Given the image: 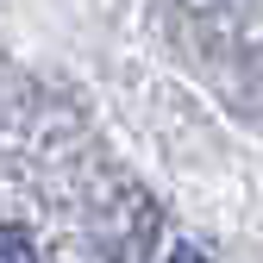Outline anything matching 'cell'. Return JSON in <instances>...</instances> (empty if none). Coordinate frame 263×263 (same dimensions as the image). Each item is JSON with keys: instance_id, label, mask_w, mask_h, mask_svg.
I'll use <instances>...</instances> for the list:
<instances>
[{"instance_id": "obj_1", "label": "cell", "mask_w": 263, "mask_h": 263, "mask_svg": "<svg viewBox=\"0 0 263 263\" xmlns=\"http://www.w3.org/2000/svg\"><path fill=\"white\" fill-rule=\"evenodd\" d=\"M0 263H38V251H31V238L19 226H0Z\"/></svg>"}, {"instance_id": "obj_2", "label": "cell", "mask_w": 263, "mask_h": 263, "mask_svg": "<svg viewBox=\"0 0 263 263\" xmlns=\"http://www.w3.org/2000/svg\"><path fill=\"white\" fill-rule=\"evenodd\" d=\"M182 263H201V257H194V251H182Z\"/></svg>"}]
</instances>
